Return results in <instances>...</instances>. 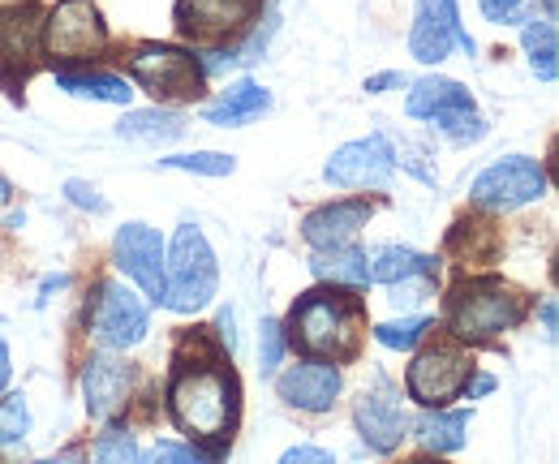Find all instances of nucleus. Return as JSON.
<instances>
[{"label":"nucleus","mask_w":559,"mask_h":464,"mask_svg":"<svg viewBox=\"0 0 559 464\" xmlns=\"http://www.w3.org/2000/svg\"><path fill=\"white\" fill-rule=\"evenodd\" d=\"M168 413L181 426V435L211 448V456L228 452L237 417H241V383L219 353L203 348V340L186 335L173 353Z\"/></svg>","instance_id":"obj_1"},{"label":"nucleus","mask_w":559,"mask_h":464,"mask_svg":"<svg viewBox=\"0 0 559 464\" xmlns=\"http://www.w3.org/2000/svg\"><path fill=\"white\" fill-rule=\"evenodd\" d=\"M361 301L353 297V288H310L293 301L288 314V340L293 348H301L306 357H319L328 366L357 357V340H361Z\"/></svg>","instance_id":"obj_2"},{"label":"nucleus","mask_w":559,"mask_h":464,"mask_svg":"<svg viewBox=\"0 0 559 464\" xmlns=\"http://www.w3.org/2000/svg\"><path fill=\"white\" fill-rule=\"evenodd\" d=\"M525 306H530L525 293L508 279H495V275L465 279L448 297V328L465 344H487L508 328H516L525 319Z\"/></svg>","instance_id":"obj_3"},{"label":"nucleus","mask_w":559,"mask_h":464,"mask_svg":"<svg viewBox=\"0 0 559 464\" xmlns=\"http://www.w3.org/2000/svg\"><path fill=\"white\" fill-rule=\"evenodd\" d=\"M164 279H168L164 306H173L177 314H194L215 297L219 266H215V254H211L203 228H194V224L177 228L173 250L164 254Z\"/></svg>","instance_id":"obj_4"},{"label":"nucleus","mask_w":559,"mask_h":464,"mask_svg":"<svg viewBox=\"0 0 559 464\" xmlns=\"http://www.w3.org/2000/svg\"><path fill=\"white\" fill-rule=\"evenodd\" d=\"M44 4L22 0L0 9V91L9 99H22V82L35 73V57L44 48Z\"/></svg>","instance_id":"obj_5"},{"label":"nucleus","mask_w":559,"mask_h":464,"mask_svg":"<svg viewBox=\"0 0 559 464\" xmlns=\"http://www.w3.org/2000/svg\"><path fill=\"white\" fill-rule=\"evenodd\" d=\"M130 73L139 78L142 91H151L164 104H181V99H199L203 95V61L190 57L186 48L173 44H139L130 57Z\"/></svg>","instance_id":"obj_6"},{"label":"nucleus","mask_w":559,"mask_h":464,"mask_svg":"<svg viewBox=\"0 0 559 464\" xmlns=\"http://www.w3.org/2000/svg\"><path fill=\"white\" fill-rule=\"evenodd\" d=\"M104 48H108V31L91 0H61L44 17V57L52 66L95 61Z\"/></svg>","instance_id":"obj_7"},{"label":"nucleus","mask_w":559,"mask_h":464,"mask_svg":"<svg viewBox=\"0 0 559 464\" xmlns=\"http://www.w3.org/2000/svg\"><path fill=\"white\" fill-rule=\"evenodd\" d=\"M405 112L418 117V121H435L439 130L448 133L452 142H461V146L478 142L487 133L483 117L474 112L469 91L461 82H452V78H421V82H414V91L405 99Z\"/></svg>","instance_id":"obj_8"},{"label":"nucleus","mask_w":559,"mask_h":464,"mask_svg":"<svg viewBox=\"0 0 559 464\" xmlns=\"http://www.w3.org/2000/svg\"><path fill=\"white\" fill-rule=\"evenodd\" d=\"M259 13H263V0H177L173 4L177 35L199 48L241 39Z\"/></svg>","instance_id":"obj_9"},{"label":"nucleus","mask_w":559,"mask_h":464,"mask_svg":"<svg viewBox=\"0 0 559 464\" xmlns=\"http://www.w3.org/2000/svg\"><path fill=\"white\" fill-rule=\"evenodd\" d=\"M469 374H474V361L461 348L435 344V348L414 357V366L405 374V388H409V396L418 400L421 408H443L448 400H456L465 392Z\"/></svg>","instance_id":"obj_10"},{"label":"nucleus","mask_w":559,"mask_h":464,"mask_svg":"<svg viewBox=\"0 0 559 464\" xmlns=\"http://www.w3.org/2000/svg\"><path fill=\"white\" fill-rule=\"evenodd\" d=\"M396 172V151L383 133H370V138H357L345 142L341 151H332L323 177L328 186H341V190H383Z\"/></svg>","instance_id":"obj_11"},{"label":"nucleus","mask_w":559,"mask_h":464,"mask_svg":"<svg viewBox=\"0 0 559 464\" xmlns=\"http://www.w3.org/2000/svg\"><path fill=\"white\" fill-rule=\"evenodd\" d=\"M547 194V177L530 155H508L499 164H490L487 172L474 181L469 199L478 206H495V211H512L525 202H538Z\"/></svg>","instance_id":"obj_12"},{"label":"nucleus","mask_w":559,"mask_h":464,"mask_svg":"<svg viewBox=\"0 0 559 464\" xmlns=\"http://www.w3.org/2000/svg\"><path fill=\"white\" fill-rule=\"evenodd\" d=\"M452 48H465L474 57V39L461 26L456 0H418L414 13V31H409V52L421 66H439Z\"/></svg>","instance_id":"obj_13"},{"label":"nucleus","mask_w":559,"mask_h":464,"mask_svg":"<svg viewBox=\"0 0 559 464\" xmlns=\"http://www.w3.org/2000/svg\"><path fill=\"white\" fill-rule=\"evenodd\" d=\"M91 332H95V340H99L104 348H112V353H117V348H134V344L146 340V306H142L126 284L108 279V284L99 288V297H95Z\"/></svg>","instance_id":"obj_14"},{"label":"nucleus","mask_w":559,"mask_h":464,"mask_svg":"<svg viewBox=\"0 0 559 464\" xmlns=\"http://www.w3.org/2000/svg\"><path fill=\"white\" fill-rule=\"evenodd\" d=\"M112 254H117V266L139 284L151 301H164V293H168V279H164V241H159L155 228L126 224L117 233Z\"/></svg>","instance_id":"obj_15"},{"label":"nucleus","mask_w":559,"mask_h":464,"mask_svg":"<svg viewBox=\"0 0 559 464\" xmlns=\"http://www.w3.org/2000/svg\"><path fill=\"white\" fill-rule=\"evenodd\" d=\"M353 417H357V430H361L366 448H374V452H396L405 430H409V417H405L401 400L392 396L388 383H379L374 392H361Z\"/></svg>","instance_id":"obj_16"},{"label":"nucleus","mask_w":559,"mask_h":464,"mask_svg":"<svg viewBox=\"0 0 559 464\" xmlns=\"http://www.w3.org/2000/svg\"><path fill=\"white\" fill-rule=\"evenodd\" d=\"M341 370L328 361H301L293 370H284L276 379V392L284 404L301 408V413H328L341 396Z\"/></svg>","instance_id":"obj_17"},{"label":"nucleus","mask_w":559,"mask_h":464,"mask_svg":"<svg viewBox=\"0 0 559 464\" xmlns=\"http://www.w3.org/2000/svg\"><path fill=\"white\" fill-rule=\"evenodd\" d=\"M82 392H86V413L95 421H112L126 408V396H130V366L112 353L91 357L86 370H82Z\"/></svg>","instance_id":"obj_18"},{"label":"nucleus","mask_w":559,"mask_h":464,"mask_svg":"<svg viewBox=\"0 0 559 464\" xmlns=\"http://www.w3.org/2000/svg\"><path fill=\"white\" fill-rule=\"evenodd\" d=\"M370 211H374L370 202H328V206H319V211H310L301 219V237L314 250H345L366 228Z\"/></svg>","instance_id":"obj_19"},{"label":"nucleus","mask_w":559,"mask_h":464,"mask_svg":"<svg viewBox=\"0 0 559 464\" xmlns=\"http://www.w3.org/2000/svg\"><path fill=\"white\" fill-rule=\"evenodd\" d=\"M272 108V95L259 86V82H237V86H228L215 104L203 108V117H207L211 126H224V130H233V126H246V121H254V117H263Z\"/></svg>","instance_id":"obj_20"},{"label":"nucleus","mask_w":559,"mask_h":464,"mask_svg":"<svg viewBox=\"0 0 559 464\" xmlns=\"http://www.w3.org/2000/svg\"><path fill=\"white\" fill-rule=\"evenodd\" d=\"M430 271H435V263L414 254V250H405V246H374V250H366L370 284H405V279L430 275Z\"/></svg>","instance_id":"obj_21"},{"label":"nucleus","mask_w":559,"mask_h":464,"mask_svg":"<svg viewBox=\"0 0 559 464\" xmlns=\"http://www.w3.org/2000/svg\"><path fill=\"white\" fill-rule=\"evenodd\" d=\"M469 435V413L465 408H430L418 421V439L430 452H461Z\"/></svg>","instance_id":"obj_22"},{"label":"nucleus","mask_w":559,"mask_h":464,"mask_svg":"<svg viewBox=\"0 0 559 464\" xmlns=\"http://www.w3.org/2000/svg\"><path fill=\"white\" fill-rule=\"evenodd\" d=\"M310 271L319 275V279H328V284H336V288H366L370 284V275H366V254L361 250H319L314 259H310Z\"/></svg>","instance_id":"obj_23"},{"label":"nucleus","mask_w":559,"mask_h":464,"mask_svg":"<svg viewBox=\"0 0 559 464\" xmlns=\"http://www.w3.org/2000/svg\"><path fill=\"white\" fill-rule=\"evenodd\" d=\"M117 133L130 138V142H151V146H159V142H177V138L186 133V121H181L177 112L146 108V112H126Z\"/></svg>","instance_id":"obj_24"},{"label":"nucleus","mask_w":559,"mask_h":464,"mask_svg":"<svg viewBox=\"0 0 559 464\" xmlns=\"http://www.w3.org/2000/svg\"><path fill=\"white\" fill-rule=\"evenodd\" d=\"M57 86L70 91L78 99H95V104H130V82L112 78V73H57Z\"/></svg>","instance_id":"obj_25"},{"label":"nucleus","mask_w":559,"mask_h":464,"mask_svg":"<svg viewBox=\"0 0 559 464\" xmlns=\"http://www.w3.org/2000/svg\"><path fill=\"white\" fill-rule=\"evenodd\" d=\"M525 52H530V69L543 78V82H556L559 73V48H556V22H534L525 26Z\"/></svg>","instance_id":"obj_26"},{"label":"nucleus","mask_w":559,"mask_h":464,"mask_svg":"<svg viewBox=\"0 0 559 464\" xmlns=\"http://www.w3.org/2000/svg\"><path fill=\"white\" fill-rule=\"evenodd\" d=\"M164 168H177V172H199V177H228L237 168L233 155H219V151H194V155H168L159 159Z\"/></svg>","instance_id":"obj_27"},{"label":"nucleus","mask_w":559,"mask_h":464,"mask_svg":"<svg viewBox=\"0 0 559 464\" xmlns=\"http://www.w3.org/2000/svg\"><path fill=\"white\" fill-rule=\"evenodd\" d=\"M26 430H31V408H26V400L22 396L0 400V452L26 443Z\"/></svg>","instance_id":"obj_28"},{"label":"nucleus","mask_w":559,"mask_h":464,"mask_svg":"<svg viewBox=\"0 0 559 464\" xmlns=\"http://www.w3.org/2000/svg\"><path fill=\"white\" fill-rule=\"evenodd\" d=\"M426 328H430V319L414 314V319H401V323H383V328H374V340H379L383 348H414Z\"/></svg>","instance_id":"obj_29"},{"label":"nucleus","mask_w":559,"mask_h":464,"mask_svg":"<svg viewBox=\"0 0 559 464\" xmlns=\"http://www.w3.org/2000/svg\"><path fill=\"white\" fill-rule=\"evenodd\" d=\"M95 456H99V464H142L139 443H134L130 435H121V430H108V435H99V448H95Z\"/></svg>","instance_id":"obj_30"},{"label":"nucleus","mask_w":559,"mask_h":464,"mask_svg":"<svg viewBox=\"0 0 559 464\" xmlns=\"http://www.w3.org/2000/svg\"><path fill=\"white\" fill-rule=\"evenodd\" d=\"M280 357H284V328L276 319H263V332H259V366H263V374H276Z\"/></svg>","instance_id":"obj_31"},{"label":"nucleus","mask_w":559,"mask_h":464,"mask_svg":"<svg viewBox=\"0 0 559 464\" xmlns=\"http://www.w3.org/2000/svg\"><path fill=\"white\" fill-rule=\"evenodd\" d=\"M530 9H534V0H483V13L495 26H516L530 17Z\"/></svg>","instance_id":"obj_32"},{"label":"nucleus","mask_w":559,"mask_h":464,"mask_svg":"<svg viewBox=\"0 0 559 464\" xmlns=\"http://www.w3.org/2000/svg\"><path fill=\"white\" fill-rule=\"evenodd\" d=\"M151 464H207V461L194 448H186V443H155Z\"/></svg>","instance_id":"obj_33"},{"label":"nucleus","mask_w":559,"mask_h":464,"mask_svg":"<svg viewBox=\"0 0 559 464\" xmlns=\"http://www.w3.org/2000/svg\"><path fill=\"white\" fill-rule=\"evenodd\" d=\"M280 464H336L332 461V452H323V448H314V443H301V448H288Z\"/></svg>","instance_id":"obj_34"},{"label":"nucleus","mask_w":559,"mask_h":464,"mask_svg":"<svg viewBox=\"0 0 559 464\" xmlns=\"http://www.w3.org/2000/svg\"><path fill=\"white\" fill-rule=\"evenodd\" d=\"M66 194H70V202L86 206V211H108V202L99 199V194H95L86 181H70V186H66Z\"/></svg>","instance_id":"obj_35"},{"label":"nucleus","mask_w":559,"mask_h":464,"mask_svg":"<svg viewBox=\"0 0 559 464\" xmlns=\"http://www.w3.org/2000/svg\"><path fill=\"white\" fill-rule=\"evenodd\" d=\"M392 86H405V73H374V78H366V91L370 95H383Z\"/></svg>","instance_id":"obj_36"},{"label":"nucleus","mask_w":559,"mask_h":464,"mask_svg":"<svg viewBox=\"0 0 559 464\" xmlns=\"http://www.w3.org/2000/svg\"><path fill=\"white\" fill-rule=\"evenodd\" d=\"M487 392H495V379H490V374H478L474 383H465V392H461V396L478 400V396H487Z\"/></svg>","instance_id":"obj_37"},{"label":"nucleus","mask_w":559,"mask_h":464,"mask_svg":"<svg viewBox=\"0 0 559 464\" xmlns=\"http://www.w3.org/2000/svg\"><path fill=\"white\" fill-rule=\"evenodd\" d=\"M219 340L228 344V353L237 348V335H233V310H219Z\"/></svg>","instance_id":"obj_38"},{"label":"nucleus","mask_w":559,"mask_h":464,"mask_svg":"<svg viewBox=\"0 0 559 464\" xmlns=\"http://www.w3.org/2000/svg\"><path fill=\"white\" fill-rule=\"evenodd\" d=\"M543 328H547V340H556V301H543Z\"/></svg>","instance_id":"obj_39"},{"label":"nucleus","mask_w":559,"mask_h":464,"mask_svg":"<svg viewBox=\"0 0 559 464\" xmlns=\"http://www.w3.org/2000/svg\"><path fill=\"white\" fill-rule=\"evenodd\" d=\"M9 388V348L0 344V392Z\"/></svg>","instance_id":"obj_40"},{"label":"nucleus","mask_w":559,"mask_h":464,"mask_svg":"<svg viewBox=\"0 0 559 464\" xmlns=\"http://www.w3.org/2000/svg\"><path fill=\"white\" fill-rule=\"evenodd\" d=\"M39 464H91L82 452H66V456H57V461H39Z\"/></svg>","instance_id":"obj_41"},{"label":"nucleus","mask_w":559,"mask_h":464,"mask_svg":"<svg viewBox=\"0 0 559 464\" xmlns=\"http://www.w3.org/2000/svg\"><path fill=\"white\" fill-rule=\"evenodd\" d=\"M13 199V186H9V181H4V177H0V206H4V202Z\"/></svg>","instance_id":"obj_42"},{"label":"nucleus","mask_w":559,"mask_h":464,"mask_svg":"<svg viewBox=\"0 0 559 464\" xmlns=\"http://www.w3.org/2000/svg\"><path fill=\"white\" fill-rule=\"evenodd\" d=\"M418 464H430V461H418Z\"/></svg>","instance_id":"obj_43"}]
</instances>
